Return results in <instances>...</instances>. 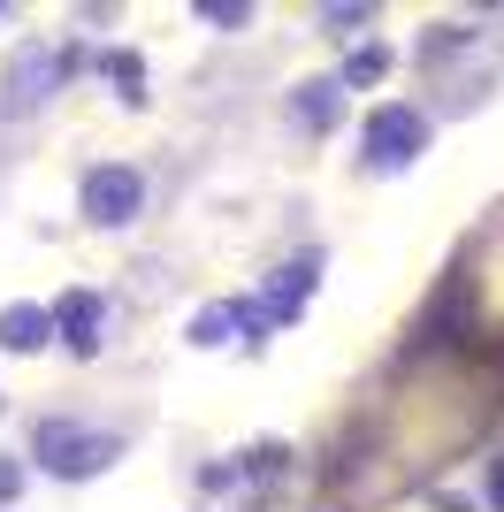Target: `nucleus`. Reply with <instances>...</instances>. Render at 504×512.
Wrapping results in <instances>:
<instances>
[{
    "label": "nucleus",
    "instance_id": "obj_1",
    "mask_svg": "<svg viewBox=\"0 0 504 512\" xmlns=\"http://www.w3.org/2000/svg\"><path fill=\"white\" fill-rule=\"evenodd\" d=\"M31 459H39L54 482H92V474H107L115 459H123V436L84 428V421H54V413H46V421L31 428Z\"/></svg>",
    "mask_w": 504,
    "mask_h": 512
},
{
    "label": "nucleus",
    "instance_id": "obj_5",
    "mask_svg": "<svg viewBox=\"0 0 504 512\" xmlns=\"http://www.w3.org/2000/svg\"><path fill=\"white\" fill-rule=\"evenodd\" d=\"M54 337H62L77 360H92L107 344V299L100 291H62V299H54Z\"/></svg>",
    "mask_w": 504,
    "mask_h": 512
},
{
    "label": "nucleus",
    "instance_id": "obj_4",
    "mask_svg": "<svg viewBox=\"0 0 504 512\" xmlns=\"http://www.w3.org/2000/svg\"><path fill=\"white\" fill-rule=\"evenodd\" d=\"M62 54L46 39H31V46H16V62H8V77H0V115L16 123V115H39L46 100H54V85H62Z\"/></svg>",
    "mask_w": 504,
    "mask_h": 512
},
{
    "label": "nucleus",
    "instance_id": "obj_14",
    "mask_svg": "<svg viewBox=\"0 0 504 512\" xmlns=\"http://www.w3.org/2000/svg\"><path fill=\"white\" fill-rule=\"evenodd\" d=\"M489 512H504V451L489 459Z\"/></svg>",
    "mask_w": 504,
    "mask_h": 512
},
{
    "label": "nucleus",
    "instance_id": "obj_7",
    "mask_svg": "<svg viewBox=\"0 0 504 512\" xmlns=\"http://www.w3.org/2000/svg\"><path fill=\"white\" fill-rule=\"evenodd\" d=\"M46 344H54V306H0V352H46Z\"/></svg>",
    "mask_w": 504,
    "mask_h": 512
},
{
    "label": "nucleus",
    "instance_id": "obj_9",
    "mask_svg": "<svg viewBox=\"0 0 504 512\" xmlns=\"http://www.w3.org/2000/svg\"><path fill=\"white\" fill-rule=\"evenodd\" d=\"M100 77L115 85V100L123 107H146V62L130 54V46H115V54H100Z\"/></svg>",
    "mask_w": 504,
    "mask_h": 512
},
{
    "label": "nucleus",
    "instance_id": "obj_10",
    "mask_svg": "<svg viewBox=\"0 0 504 512\" xmlns=\"http://www.w3.org/2000/svg\"><path fill=\"white\" fill-rule=\"evenodd\" d=\"M230 329H237V299H214V306H199V314H191V344H199V352L230 344Z\"/></svg>",
    "mask_w": 504,
    "mask_h": 512
},
{
    "label": "nucleus",
    "instance_id": "obj_6",
    "mask_svg": "<svg viewBox=\"0 0 504 512\" xmlns=\"http://www.w3.org/2000/svg\"><path fill=\"white\" fill-rule=\"evenodd\" d=\"M314 283H321V253L283 260L275 283H268V321H298V314H306V299H314Z\"/></svg>",
    "mask_w": 504,
    "mask_h": 512
},
{
    "label": "nucleus",
    "instance_id": "obj_8",
    "mask_svg": "<svg viewBox=\"0 0 504 512\" xmlns=\"http://www.w3.org/2000/svg\"><path fill=\"white\" fill-rule=\"evenodd\" d=\"M291 115L314 130V138L336 130V123H344V77H306V85L291 92Z\"/></svg>",
    "mask_w": 504,
    "mask_h": 512
},
{
    "label": "nucleus",
    "instance_id": "obj_2",
    "mask_svg": "<svg viewBox=\"0 0 504 512\" xmlns=\"http://www.w3.org/2000/svg\"><path fill=\"white\" fill-rule=\"evenodd\" d=\"M420 153H428V115L405 107V100H382L367 115V130H359V161L375 176H398V169H413Z\"/></svg>",
    "mask_w": 504,
    "mask_h": 512
},
{
    "label": "nucleus",
    "instance_id": "obj_11",
    "mask_svg": "<svg viewBox=\"0 0 504 512\" xmlns=\"http://www.w3.org/2000/svg\"><path fill=\"white\" fill-rule=\"evenodd\" d=\"M390 77V46H352V62H344V85H382Z\"/></svg>",
    "mask_w": 504,
    "mask_h": 512
},
{
    "label": "nucleus",
    "instance_id": "obj_13",
    "mask_svg": "<svg viewBox=\"0 0 504 512\" xmlns=\"http://www.w3.org/2000/svg\"><path fill=\"white\" fill-rule=\"evenodd\" d=\"M16 497H23V467L0 451V505H16Z\"/></svg>",
    "mask_w": 504,
    "mask_h": 512
},
{
    "label": "nucleus",
    "instance_id": "obj_12",
    "mask_svg": "<svg viewBox=\"0 0 504 512\" xmlns=\"http://www.w3.org/2000/svg\"><path fill=\"white\" fill-rule=\"evenodd\" d=\"M199 16H207V23H222V31H245V23H252V8H245V0H199Z\"/></svg>",
    "mask_w": 504,
    "mask_h": 512
},
{
    "label": "nucleus",
    "instance_id": "obj_3",
    "mask_svg": "<svg viewBox=\"0 0 504 512\" xmlns=\"http://www.w3.org/2000/svg\"><path fill=\"white\" fill-rule=\"evenodd\" d=\"M77 207H84L92 230H130V222L146 214V176L130 169V161H100V169H84Z\"/></svg>",
    "mask_w": 504,
    "mask_h": 512
}]
</instances>
